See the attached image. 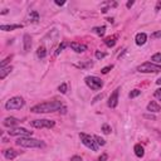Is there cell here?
<instances>
[{"label":"cell","mask_w":161,"mask_h":161,"mask_svg":"<svg viewBox=\"0 0 161 161\" xmlns=\"http://www.w3.org/2000/svg\"><path fill=\"white\" fill-rule=\"evenodd\" d=\"M61 107H62L61 101H50V102H43L31 107L30 111L34 113H49L58 111V110H61Z\"/></svg>","instance_id":"6da1fadb"},{"label":"cell","mask_w":161,"mask_h":161,"mask_svg":"<svg viewBox=\"0 0 161 161\" xmlns=\"http://www.w3.org/2000/svg\"><path fill=\"white\" fill-rule=\"evenodd\" d=\"M15 144L20 147H28V149H37V147L44 146L43 141H39L37 138H31V137H19Z\"/></svg>","instance_id":"7a4b0ae2"},{"label":"cell","mask_w":161,"mask_h":161,"mask_svg":"<svg viewBox=\"0 0 161 161\" xmlns=\"http://www.w3.org/2000/svg\"><path fill=\"white\" fill-rule=\"evenodd\" d=\"M137 71L141 72V73H159V72H161V65H157L151 62H146L138 65Z\"/></svg>","instance_id":"3957f363"},{"label":"cell","mask_w":161,"mask_h":161,"mask_svg":"<svg viewBox=\"0 0 161 161\" xmlns=\"http://www.w3.org/2000/svg\"><path fill=\"white\" fill-rule=\"evenodd\" d=\"M79 137H81V141L84 146H87L88 149H91L92 151H98V145H97L94 137L90 136L87 134H79Z\"/></svg>","instance_id":"277c9868"},{"label":"cell","mask_w":161,"mask_h":161,"mask_svg":"<svg viewBox=\"0 0 161 161\" xmlns=\"http://www.w3.org/2000/svg\"><path fill=\"white\" fill-rule=\"evenodd\" d=\"M84 82H86L87 86L90 87L91 90H93V91H98L103 86L102 79L98 78V77H94V75H88V77H86Z\"/></svg>","instance_id":"5b68a950"},{"label":"cell","mask_w":161,"mask_h":161,"mask_svg":"<svg viewBox=\"0 0 161 161\" xmlns=\"http://www.w3.org/2000/svg\"><path fill=\"white\" fill-rule=\"evenodd\" d=\"M25 105L24 100L21 97H13L5 103V108L6 110H20L23 108Z\"/></svg>","instance_id":"8992f818"},{"label":"cell","mask_w":161,"mask_h":161,"mask_svg":"<svg viewBox=\"0 0 161 161\" xmlns=\"http://www.w3.org/2000/svg\"><path fill=\"white\" fill-rule=\"evenodd\" d=\"M30 125L35 128H52L54 127L55 122L50 120H34V121H30Z\"/></svg>","instance_id":"52a82bcc"},{"label":"cell","mask_w":161,"mask_h":161,"mask_svg":"<svg viewBox=\"0 0 161 161\" xmlns=\"http://www.w3.org/2000/svg\"><path fill=\"white\" fill-rule=\"evenodd\" d=\"M8 134L10 136H24V137H28V136H31L33 132L31 131H28L27 128H23V127H13V128H9Z\"/></svg>","instance_id":"ba28073f"},{"label":"cell","mask_w":161,"mask_h":161,"mask_svg":"<svg viewBox=\"0 0 161 161\" xmlns=\"http://www.w3.org/2000/svg\"><path fill=\"white\" fill-rule=\"evenodd\" d=\"M118 92H120V88H116L115 91L112 92V94L110 96L108 100V107L110 108H115L118 103Z\"/></svg>","instance_id":"9c48e42d"},{"label":"cell","mask_w":161,"mask_h":161,"mask_svg":"<svg viewBox=\"0 0 161 161\" xmlns=\"http://www.w3.org/2000/svg\"><path fill=\"white\" fill-rule=\"evenodd\" d=\"M69 47H71L75 53H83L84 50H87V47L84 45V44H81V43H77V42H72L71 44H69Z\"/></svg>","instance_id":"30bf717a"},{"label":"cell","mask_w":161,"mask_h":161,"mask_svg":"<svg viewBox=\"0 0 161 161\" xmlns=\"http://www.w3.org/2000/svg\"><path fill=\"white\" fill-rule=\"evenodd\" d=\"M18 124H19V120L15 118V117H6L4 121H3V125H4L5 127H9V128H13Z\"/></svg>","instance_id":"8fae6325"},{"label":"cell","mask_w":161,"mask_h":161,"mask_svg":"<svg viewBox=\"0 0 161 161\" xmlns=\"http://www.w3.org/2000/svg\"><path fill=\"white\" fill-rule=\"evenodd\" d=\"M27 19L29 23H38V21H39V14H38V11H35V10H31L28 13Z\"/></svg>","instance_id":"7c38bea8"},{"label":"cell","mask_w":161,"mask_h":161,"mask_svg":"<svg viewBox=\"0 0 161 161\" xmlns=\"http://www.w3.org/2000/svg\"><path fill=\"white\" fill-rule=\"evenodd\" d=\"M23 44H24V52H29L30 48H31V38H30L29 34H24Z\"/></svg>","instance_id":"4fadbf2b"},{"label":"cell","mask_w":161,"mask_h":161,"mask_svg":"<svg viewBox=\"0 0 161 161\" xmlns=\"http://www.w3.org/2000/svg\"><path fill=\"white\" fill-rule=\"evenodd\" d=\"M135 40H136L137 45H144V44L146 43V40H147V35L145 33H138L136 35V38H135Z\"/></svg>","instance_id":"5bb4252c"},{"label":"cell","mask_w":161,"mask_h":161,"mask_svg":"<svg viewBox=\"0 0 161 161\" xmlns=\"http://www.w3.org/2000/svg\"><path fill=\"white\" fill-rule=\"evenodd\" d=\"M161 107L157 102H155V101H151V102L147 105V111L150 112H160Z\"/></svg>","instance_id":"9a60e30c"},{"label":"cell","mask_w":161,"mask_h":161,"mask_svg":"<svg viewBox=\"0 0 161 161\" xmlns=\"http://www.w3.org/2000/svg\"><path fill=\"white\" fill-rule=\"evenodd\" d=\"M23 28L21 24H13V25H1L0 27V30H4V31H10V30H15V29H20Z\"/></svg>","instance_id":"2e32d148"},{"label":"cell","mask_w":161,"mask_h":161,"mask_svg":"<svg viewBox=\"0 0 161 161\" xmlns=\"http://www.w3.org/2000/svg\"><path fill=\"white\" fill-rule=\"evenodd\" d=\"M4 156H5V159H8V160H14L15 157H17V151L15 150H13V149H8V150H5L4 152Z\"/></svg>","instance_id":"e0dca14e"},{"label":"cell","mask_w":161,"mask_h":161,"mask_svg":"<svg viewBox=\"0 0 161 161\" xmlns=\"http://www.w3.org/2000/svg\"><path fill=\"white\" fill-rule=\"evenodd\" d=\"M13 71V67L9 65V67H5V68H0V79H4V78L8 75L10 72Z\"/></svg>","instance_id":"ac0fdd59"},{"label":"cell","mask_w":161,"mask_h":161,"mask_svg":"<svg viewBox=\"0 0 161 161\" xmlns=\"http://www.w3.org/2000/svg\"><path fill=\"white\" fill-rule=\"evenodd\" d=\"M135 154H136V156L137 157H144L145 155V151H144V147L141 146L140 144H137V145H135Z\"/></svg>","instance_id":"d6986e66"},{"label":"cell","mask_w":161,"mask_h":161,"mask_svg":"<svg viewBox=\"0 0 161 161\" xmlns=\"http://www.w3.org/2000/svg\"><path fill=\"white\" fill-rule=\"evenodd\" d=\"M92 30L96 34H98L100 37H103L105 35V33H106V27H94Z\"/></svg>","instance_id":"ffe728a7"},{"label":"cell","mask_w":161,"mask_h":161,"mask_svg":"<svg viewBox=\"0 0 161 161\" xmlns=\"http://www.w3.org/2000/svg\"><path fill=\"white\" fill-rule=\"evenodd\" d=\"M37 55L39 57L40 59H44L45 58V55H47V50H45V48L42 45V47H39V48L37 49Z\"/></svg>","instance_id":"44dd1931"},{"label":"cell","mask_w":161,"mask_h":161,"mask_svg":"<svg viewBox=\"0 0 161 161\" xmlns=\"http://www.w3.org/2000/svg\"><path fill=\"white\" fill-rule=\"evenodd\" d=\"M105 43H106V45L107 47H115V44H116V37H108V38H106L105 39Z\"/></svg>","instance_id":"7402d4cb"},{"label":"cell","mask_w":161,"mask_h":161,"mask_svg":"<svg viewBox=\"0 0 161 161\" xmlns=\"http://www.w3.org/2000/svg\"><path fill=\"white\" fill-rule=\"evenodd\" d=\"M94 140H96V142H97V145H98V146H105L106 145V141L103 140V138H101L100 136H97V135H94Z\"/></svg>","instance_id":"603a6c76"},{"label":"cell","mask_w":161,"mask_h":161,"mask_svg":"<svg viewBox=\"0 0 161 161\" xmlns=\"http://www.w3.org/2000/svg\"><path fill=\"white\" fill-rule=\"evenodd\" d=\"M102 131H103V134H106V135H110V134H111V127H110V125L103 124V125H102Z\"/></svg>","instance_id":"cb8c5ba5"},{"label":"cell","mask_w":161,"mask_h":161,"mask_svg":"<svg viewBox=\"0 0 161 161\" xmlns=\"http://www.w3.org/2000/svg\"><path fill=\"white\" fill-rule=\"evenodd\" d=\"M78 67H81V68H91L93 65V63L91 62V61H88L86 63H79V64H77Z\"/></svg>","instance_id":"d4e9b609"},{"label":"cell","mask_w":161,"mask_h":161,"mask_svg":"<svg viewBox=\"0 0 161 161\" xmlns=\"http://www.w3.org/2000/svg\"><path fill=\"white\" fill-rule=\"evenodd\" d=\"M140 93H141V91H140V90H134V91H131V92H130L128 97H130V98H135V97L140 96Z\"/></svg>","instance_id":"484cf974"},{"label":"cell","mask_w":161,"mask_h":161,"mask_svg":"<svg viewBox=\"0 0 161 161\" xmlns=\"http://www.w3.org/2000/svg\"><path fill=\"white\" fill-rule=\"evenodd\" d=\"M151 61L161 63V53H156V54H154L152 57H151Z\"/></svg>","instance_id":"4316f807"},{"label":"cell","mask_w":161,"mask_h":161,"mask_svg":"<svg viewBox=\"0 0 161 161\" xmlns=\"http://www.w3.org/2000/svg\"><path fill=\"white\" fill-rule=\"evenodd\" d=\"M10 59H11V55H9V57H6V58L1 63H0V68H5V65L8 64L9 62H10Z\"/></svg>","instance_id":"83f0119b"},{"label":"cell","mask_w":161,"mask_h":161,"mask_svg":"<svg viewBox=\"0 0 161 161\" xmlns=\"http://www.w3.org/2000/svg\"><path fill=\"white\" fill-rule=\"evenodd\" d=\"M65 45H67V44H65L64 42H63V43H61V44H59V47H58V49H57V50H55V55H59V53H61V52H62V50H63V49H64V48H65Z\"/></svg>","instance_id":"f1b7e54d"},{"label":"cell","mask_w":161,"mask_h":161,"mask_svg":"<svg viewBox=\"0 0 161 161\" xmlns=\"http://www.w3.org/2000/svg\"><path fill=\"white\" fill-rule=\"evenodd\" d=\"M67 83H62L61 84V86H59L58 87V90H59V92H61V93H65V92H67Z\"/></svg>","instance_id":"f546056e"},{"label":"cell","mask_w":161,"mask_h":161,"mask_svg":"<svg viewBox=\"0 0 161 161\" xmlns=\"http://www.w3.org/2000/svg\"><path fill=\"white\" fill-rule=\"evenodd\" d=\"M94 55H96V58H97V59H102V58H105V57H106V53L97 50V52L94 53Z\"/></svg>","instance_id":"4dcf8cb0"},{"label":"cell","mask_w":161,"mask_h":161,"mask_svg":"<svg viewBox=\"0 0 161 161\" xmlns=\"http://www.w3.org/2000/svg\"><path fill=\"white\" fill-rule=\"evenodd\" d=\"M151 38L152 39H159V38H161V30H157L155 33H152L151 34Z\"/></svg>","instance_id":"1f68e13d"},{"label":"cell","mask_w":161,"mask_h":161,"mask_svg":"<svg viewBox=\"0 0 161 161\" xmlns=\"http://www.w3.org/2000/svg\"><path fill=\"white\" fill-rule=\"evenodd\" d=\"M112 68H113V65H107V67H105V68H102V69H101V72H102L103 74H107L110 71H111Z\"/></svg>","instance_id":"d6a6232c"},{"label":"cell","mask_w":161,"mask_h":161,"mask_svg":"<svg viewBox=\"0 0 161 161\" xmlns=\"http://www.w3.org/2000/svg\"><path fill=\"white\" fill-rule=\"evenodd\" d=\"M155 97L157 100H160L161 101V88H159V90H156L155 91Z\"/></svg>","instance_id":"836d02e7"},{"label":"cell","mask_w":161,"mask_h":161,"mask_svg":"<svg viewBox=\"0 0 161 161\" xmlns=\"http://www.w3.org/2000/svg\"><path fill=\"white\" fill-rule=\"evenodd\" d=\"M103 98V94L102 93H101V94H98V96H96V97H94V98H93V101H92V102L93 103H96L97 102V101H100V100H102Z\"/></svg>","instance_id":"e575fe53"},{"label":"cell","mask_w":161,"mask_h":161,"mask_svg":"<svg viewBox=\"0 0 161 161\" xmlns=\"http://www.w3.org/2000/svg\"><path fill=\"white\" fill-rule=\"evenodd\" d=\"M144 118H147V120H152V121H155L156 117L152 115H144Z\"/></svg>","instance_id":"d590c367"},{"label":"cell","mask_w":161,"mask_h":161,"mask_svg":"<svg viewBox=\"0 0 161 161\" xmlns=\"http://www.w3.org/2000/svg\"><path fill=\"white\" fill-rule=\"evenodd\" d=\"M107 160V155L106 154H102L100 157H98V161H106Z\"/></svg>","instance_id":"8d00e7d4"},{"label":"cell","mask_w":161,"mask_h":161,"mask_svg":"<svg viewBox=\"0 0 161 161\" xmlns=\"http://www.w3.org/2000/svg\"><path fill=\"white\" fill-rule=\"evenodd\" d=\"M71 161H82V157L81 156H73L71 159Z\"/></svg>","instance_id":"74e56055"},{"label":"cell","mask_w":161,"mask_h":161,"mask_svg":"<svg viewBox=\"0 0 161 161\" xmlns=\"http://www.w3.org/2000/svg\"><path fill=\"white\" fill-rule=\"evenodd\" d=\"M161 9V1H157V4H156V8H155V10L156 11H159Z\"/></svg>","instance_id":"f35d334b"},{"label":"cell","mask_w":161,"mask_h":161,"mask_svg":"<svg viewBox=\"0 0 161 161\" xmlns=\"http://www.w3.org/2000/svg\"><path fill=\"white\" fill-rule=\"evenodd\" d=\"M65 1H59V0H55V4L57 5H64Z\"/></svg>","instance_id":"ab89813d"},{"label":"cell","mask_w":161,"mask_h":161,"mask_svg":"<svg viewBox=\"0 0 161 161\" xmlns=\"http://www.w3.org/2000/svg\"><path fill=\"white\" fill-rule=\"evenodd\" d=\"M126 5H127V8H131V6L134 5V1H132V0H131V1H127V4H126Z\"/></svg>","instance_id":"60d3db41"},{"label":"cell","mask_w":161,"mask_h":161,"mask_svg":"<svg viewBox=\"0 0 161 161\" xmlns=\"http://www.w3.org/2000/svg\"><path fill=\"white\" fill-rule=\"evenodd\" d=\"M156 83H157V84H161V78H159V79L156 81Z\"/></svg>","instance_id":"b9f144b4"},{"label":"cell","mask_w":161,"mask_h":161,"mask_svg":"<svg viewBox=\"0 0 161 161\" xmlns=\"http://www.w3.org/2000/svg\"><path fill=\"white\" fill-rule=\"evenodd\" d=\"M107 20H108L110 23H113V19H112V18H108V19H107Z\"/></svg>","instance_id":"7bdbcfd3"}]
</instances>
